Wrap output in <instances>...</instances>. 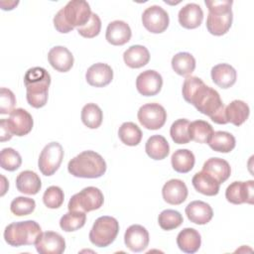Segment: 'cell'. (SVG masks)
Segmentation results:
<instances>
[{"instance_id":"cell-1","label":"cell","mask_w":254,"mask_h":254,"mask_svg":"<svg viewBox=\"0 0 254 254\" xmlns=\"http://www.w3.org/2000/svg\"><path fill=\"white\" fill-rule=\"evenodd\" d=\"M183 97L200 113L208 116L216 124L228 123L225 117V105L219 93L207 86L201 78L189 75L183 83Z\"/></svg>"},{"instance_id":"cell-45","label":"cell","mask_w":254,"mask_h":254,"mask_svg":"<svg viewBox=\"0 0 254 254\" xmlns=\"http://www.w3.org/2000/svg\"><path fill=\"white\" fill-rule=\"evenodd\" d=\"M13 134L11 133L8 124H7V119L3 118L0 120V141L5 142L9 141L12 138Z\"/></svg>"},{"instance_id":"cell-26","label":"cell","mask_w":254,"mask_h":254,"mask_svg":"<svg viewBox=\"0 0 254 254\" xmlns=\"http://www.w3.org/2000/svg\"><path fill=\"white\" fill-rule=\"evenodd\" d=\"M16 188L22 193L37 194L42 188L41 179L33 171H23L16 178Z\"/></svg>"},{"instance_id":"cell-30","label":"cell","mask_w":254,"mask_h":254,"mask_svg":"<svg viewBox=\"0 0 254 254\" xmlns=\"http://www.w3.org/2000/svg\"><path fill=\"white\" fill-rule=\"evenodd\" d=\"M147 155L153 160H163L170 153V146L166 138L162 135L151 136L145 145Z\"/></svg>"},{"instance_id":"cell-37","label":"cell","mask_w":254,"mask_h":254,"mask_svg":"<svg viewBox=\"0 0 254 254\" xmlns=\"http://www.w3.org/2000/svg\"><path fill=\"white\" fill-rule=\"evenodd\" d=\"M86 221V214L83 211L68 210L61 217L60 226L65 232H71L83 227Z\"/></svg>"},{"instance_id":"cell-19","label":"cell","mask_w":254,"mask_h":254,"mask_svg":"<svg viewBox=\"0 0 254 254\" xmlns=\"http://www.w3.org/2000/svg\"><path fill=\"white\" fill-rule=\"evenodd\" d=\"M48 60L54 69L60 72L68 71L73 65V56L69 50L63 46H56L48 53Z\"/></svg>"},{"instance_id":"cell-34","label":"cell","mask_w":254,"mask_h":254,"mask_svg":"<svg viewBox=\"0 0 254 254\" xmlns=\"http://www.w3.org/2000/svg\"><path fill=\"white\" fill-rule=\"evenodd\" d=\"M213 132L212 126L204 120H195L189 125L190 139L196 143H207Z\"/></svg>"},{"instance_id":"cell-17","label":"cell","mask_w":254,"mask_h":254,"mask_svg":"<svg viewBox=\"0 0 254 254\" xmlns=\"http://www.w3.org/2000/svg\"><path fill=\"white\" fill-rule=\"evenodd\" d=\"M87 83L94 87H103L108 85L113 79V70L110 65L103 63H97L87 68L85 73Z\"/></svg>"},{"instance_id":"cell-21","label":"cell","mask_w":254,"mask_h":254,"mask_svg":"<svg viewBox=\"0 0 254 254\" xmlns=\"http://www.w3.org/2000/svg\"><path fill=\"white\" fill-rule=\"evenodd\" d=\"M186 214L190 222L203 225L211 220L213 210L208 203L201 200H193L187 205Z\"/></svg>"},{"instance_id":"cell-32","label":"cell","mask_w":254,"mask_h":254,"mask_svg":"<svg viewBox=\"0 0 254 254\" xmlns=\"http://www.w3.org/2000/svg\"><path fill=\"white\" fill-rule=\"evenodd\" d=\"M173 169L181 174L189 173L192 170L195 159L191 151L188 149H179L174 152L171 158Z\"/></svg>"},{"instance_id":"cell-24","label":"cell","mask_w":254,"mask_h":254,"mask_svg":"<svg viewBox=\"0 0 254 254\" xmlns=\"http://www.w3.org/2000/svg\"><path fill=\"white\" fill-rule=\"evenodd\" d=\"M203 172L214 178L219 184L224 183L231 174V168L227 161L221 158H210L202 166Z\"/></svg>"},{"instance_id":"cell-43","label":"cell","mask_w":254,"mask_h":254,"mask_svg":"<svg viewBox=\"0 0 254 254\" xmlns=\"http://www.w3.org/2000/svg\"><path fill=\"white\" fill-rule=\"evenodd\" d=\"M100 30H101V20L99 16L95 13L91 14L90 20L84 26L77 28L78 34L83 38H87V39L96 37L100 33Z\"/></svg>"},{"instance_id":"cell-2","label":"cell","mask_w":254,"mask_h":254,"mask_svg":"<svg viewBox=\"0 0 254 254\" xmlns=\"http://www.w3.org/2000/svg\"><path fill=\"white\" fill-rule=\"evenodd\" d=\"M89 4L83 0H72L63 7L54 17V26L60 33L66 34L74 27L84 26L91 17Z\"/></svg>"},{"instance_id":"cell-33","label":"cell","mask_w":254,"mask_h":254,"mask_svg":"<svg viewBox=\"0 0 254 254\" xmlns=\"http://www.w3.org/2000/svg\"><path fill=\"white\" fill-rule=\"evenodd\" d=\"M172 67L176 73L182 76L190 75L195 68V59L187 52L176 54L172 59Z\"/></svg>"},{"instance_id":"cell-40","label":"cell","mask_w":254,"mask_h":254,"mask_svg":"<svg viewBox=\"0 0 254 254\" xmlns=\"http://www.w3.org/2000/svg\"><path fill=\"white\" fill-rule=\"evenodd\" d=\"M22 164V158L20 154L12 148H4L0 154V165L1 168L13 172L20 168Z\"/></svg>"},{"instance_id":"cell-36","label":"cell","mask_w":254,"mask_h":254,"mask_svg":"<svg viewBox=\"0 0 254 254\" xmlns=\"http://www.w3.org/2000/svg\"><path fill=\"white\" fill-rule=\"evenodd\" d=\"M103 119V113L101 108L95 103H87L81 109V121L82 123L90 128H98Z\"/></svg>"},{"instance_id":"cell-42","label":"cell","mask_w":254,"mask_h":254,"mask_svg":"<svg viewBox=\"0 0 254 254\" xmlns=\"http://www.w3.org/2000/svg\"><path fill=\"white\" fill-rule=\"evenodd\" d=\"M64 200V194L63 190L60 187L57 186H51L49 187L43 195V201L44 204L48 208H59L62 206Z\"/></svg>"},{"instance_id":"cell-5","label":"cell","mask_w":254,"mask_h":254,"mask_svg":"<svg viewBox=\"0 0 254 254\" xmlns=\"http://www.w3.org/2000/svg\"><path fill=\"white\" fill-rule=\"evenodd\" d=\"M205 5L208 8V15L206 18V29L214 36H222L226 34L232 24L233 14L231 0H205Z\"/></svg>"},{"instance_id":"cell-7","label":"cell","mask_w":254,"mask_h":254,"mask_svg":"<svg viewBox=\"0 0 254 254\" xmlns=\"http://www.w3.org/2000/svg\"><path fill=\"white\" fill-rule=\"evenodd\" d=\"M119 232V223L116 218L108 215L98 217L89 232L90 242L97 247L110 245Z\"/></svg>"},{"instance_id":"cell-29","label":"cell","mask_w":254,"mask_h":254,"mask_svg":"<svg viewBox=\"0 0 254 254\" xmlns=\"http://www.w3.org/2000/svg\"><path fill=\"white\" fill-rule=\"evenodd\" d=\"M250 109L247 103L242 100H233L225 106V117L227 122L235 126L242 125L248 118Z\"/></svg>"},{"instance_id":"cell-16","label":"cell","mask_w":254,"mask_h":254,"mask_svg":"<svg viewBox=\"0 0 254 254\" xmlns=\"http://www.w3.org/2000/svg\"><path fill=\"white\" fill-rule=\"evenodd\" d=\"M124 242L131 251L141 252L145 250L149 244V232L144 226L133 224L126 229Z\"/></svg>"},{"instance_id":"cell-44","label":"cell","mask_w":254,"mask_h":254,"mask_svg":"<svg viewBox=\"0 0 254 254\" xmlns=\"http://www.w3.org/2000/svg\"><path fill=\"white\" fill-rule=\"evenodd\" d=\"M16 97L14 93L6 88L1 87L0 89V113L1 114H10L15 108Z\"/></svg>"},{"instance_id":"cell-41","label":"cell","mask_w":254,"mask_h":254,"mask_svg":"<svg viewBox=\"0 0 254 254\" xmlns=\"http://www.w3.org/2000/svg\"><path fill=\"white\" fill-rule=\"evenodd\" d=\"M36 202L33 198L26 196H17L10 204V210L17 216L28 215L35 210Z\"/></svg>"},{"instance_id":"cell-23","label":"cell","mask_w":254,"mask_h":254,"mask_svg":"<svg viewBox=\"0 0 254 254\" xmlns=\"http://www.w3.org/2000/svg\"><path fill=\"white\" fill-rule=\"evenodd\" d=\"M212 81L221 88H229L236 82L235 68L228 64H218L210 71Z\"/></svg>"},{"instance_id":"cell-39","label":"cell","mask_w":254,"mask_h":254,"mask_svg":"<svg viewBox=\"0 0 254 254\" xmlns=\"http://www.w3.org/2000/svg\"><path fill=\"white\" fill-rule=\"evenodd\" d=\"M183 215L175 209H165L158 216V222L162 229L172 230L183 223Z\"/></svg>"},{"instance_id":"cell-38","label":"cell","mask_w":254,"mask_h":254,"mask_svg":"<svg viewBox=\"0 0 254 254\" xmlns=\"http://www.w3.org/2000/svg\"><path fill=\"white\" fill-rule=\"evenodd\" d=\"M189 125L190 121L185 118L178 119L172 124L170 129V135L175 143L187 144L190 141L189 136Z\"/></svg>"},{"instance_id":"cell-31","label":"cell","mask_w":254,"mask_h":254,"mask_svg":"<svg viewBox=\"0 0 254 254\" xmlns=\"http://www.w3.org/2000/svg\"><path fill=\"white\" fill-rule=\"evenodd\" d=\"M208 146L215 152L229 153L235 148V138L232 134L225 131H215L207 142Z\"/></svg>"},{"instance_id":"cell-12","label":"cell","mask_w":254,"mask_h":254,"mask_svg":"<svg viewBox=\"0 0 254 254\" xmlns=\"http://www.w3.org/2000/svg\"><path fill=\"white\" fill-rule=\"evenodd\" d=\"M225 197L227 201L233 204H253L254 181L233 182L227 187L225 190Z\"/></svg>"},{"instance_id":"cell-28","label":"cell","mask_w":254,"mask_h":254,"mask_svg":"<svg viewBox=\"0 0 254 254\" xmlns=\"http://www.w3.org/2000/svg\"><path fill=\"white\" fill-rule=\"evenodd\" d=\"M191 183L195 190L204 195H216L219 191L220 184L214 178H212L210 175L203 171L197 172L192 177Z\"/></svg>"},{"instance_id":"cell-13","label":"cell","mask_w":254,"mask_h":254,"mask_svg":"<svg viewBox=\"0 0 254 254\" xmlns=\"http://www.w3.org/2000/svg\"><path fill=\"white\" fill-rule=\"evenodd\" d=\"M163 86L162 75L153 69L141 72L136 78V88L144 96H154L158 94Z\"/></svg>"},{"instance_id":"cell-35","label":"cell","mask_w":254,"mask_h":254,"mask_svg":"<svg viewBox=\"0 0 254 254\" xmlns=\"http://www.w3.org/2000/svg\"><path fill=\"white\" fill-rule=\"evenodd\" d=\"M118 136L121 142L127 146H137L142 140V131L133 122H124L118 130Z\"/></svg>"},{"instance_id":"cell-4","label":"cell","mask_w":254,"mask_h":254,"mask_svg":"<svg viewBox=\"0 0 254 254\" xmlns=\"http://www.w3.org/2000/svg\"><path fill=\"white\" fill-rule=\"evenodd\" d=\"M67 171L76 178L96 179L105 174L106 163L98 153L83 151L68 162Z\"/></svg>"},{"instance_id":"cell-15","label":"cell","mask_w":254,"mask_h":254,"mask_svg":"<svg viewBox=\"0 0 254 254\" xmlns=\"http://www.w3.org/2000/svg\"><path fill=\"white\" fill-rule=\"evenodd\" d=\"M8 127L13 135L25 136L31 132L34 121L32 115L23 108H16L11 113L7 119Z\"/></svg>"},{"instance_id":"cell-20","label":"cell","mask_w":254,"mask_h":254,"mask_svg":"<svg viewBox=\"0 0 254 254\" xmlns=\"http://www.w3.org/2000/svg\"><path fill=\"white\" fill-rule=\"evenodd\" d=\"M132 32L129 25L121 20H115L108 24L105 38L113 46H123L131 39Z\"/></svg>"},{"instance_id":"cell-25","label":"cell","mask_w":254,"mask_h":254,"mask_svg":"<svg viewBox=\"0 0 254 254\" xmlns=\"http://www.w3.org/2000/svg\"><path fill=\"white\" fill-rule=\"evenodd\" d=\"M177 244L185 253H195L201 245V237L194 228H184L177 236Z\"/></svg>"},{"instance_id":"cell-11","label":"cell","mask_w":254,"mask_h":254,"mask_svg":"<svg viewBox=\"0 0 254 254\" xmlns=\"http://www.w3.org/2000/svg\"><path fill=\"white\" fill-rule=\"evenodd\" d=\"M169 14L161 6L148 7L142 14L143 26L153 34H161L169 27Z\"/></svg>"},{"instance_id":"cell-9","label":"cell","mask_w":254,"mask_h":254,"mask_svg":"<svg viewBox=\"0 0 254 254\" xmlns=\"http://www.w3.org/2000/svg\"><path fill=\"white\" fill-rule=\"evenodd\" d=\"M64 159V149L58 142H51L42 150L38 167L44 176L54 175L60 168Z\"/></svg>"},{"instance_id":"cell-8","label":"cell","mask_w":254,"mask_h":254,"mask_svg":"<svg viewBox=\"0 0 254 254\" xmlns=\"http://www.w3.org/2000/svg\"><path fill=\"white\" fill-rule=\"evenodd\" d=\"M104 196L101 190L95 187H87L73 194L67 204L68 210L88 212L102 206Z\"/></svg>"},{"instance_id":"cell-22","label":"cell","mask_w":254,"mask_h":254,"mask_svg":"<svg viewBox=\"0 0 254 254\" xmlns=\"http://www.w3.org/2000/svg\"><path fill=\"white\" fill-rule=\"evenodd\" d=\"M179 23L186 29H195L200 26L203 20V12L199 5L189 3L179 11Z\"/></svg>"},{"instance_id":"cell-18","label":"cell","mask_w":254,"mask_h":254,"mask_svg":"<svg viewBox=\"0 0 254 254\" xmlns=\"http://www.w3.org/2000/svg\"><path fill=\"white\" fill-rule=\"evenodd\" d=\"M162 195L166 202L173 205H179L187 199L188 188L182 180L173 179L164 185Z\"/></svg>"},{"instance_id":"cell-6","label":"cell","mask_w":254,"mask_h":254,"mask_svg":"<svg viewBox=\"0 0 254 254\" xmlns=\"http://www.w3.org/2000/svg\"><path fill=\"white\" fill-rule=\"evenodd\" d=\"M42 234V228L35 220L12 222L4 230L5 241L14 247L35 244Z\"/></svg>"},{"instance_id":"cell-27","label":"cell","mask_w":254,"mask_h":254,"mask_svg":"<svg viewBox=\"0 0 254 254\" xmlns=\"http://www.w3.org/2000/svg\"><path fill=\"white\" fill-rule=\"evenodd\" d=\"M124 63L131 68H140L146 65L150 61L148 49L141 45L129 47L123 54Z\"/></svg>"},{"instance_id":"cell-14","label":"cell","mask_w":254,"mask_h":254,"mask_svg":"<svg viewBox=\"0 0 254 254\" xmlns=\"http://www.w3.org/2000/svg\"><path fill=\"white\" fill-rule=\"evenodd\" d=\"M35 246L40 254H61L65 249V241L60 233L46 231L39 236Z\"/></svg>"},{"instance_id":"cell-46","label":"cell","mask_w":254,"mask_h":254,"mask_svg":"<svg viewBox=\"0 0 254 254\" xmlns=\"http://www.w3.org/2000/svg\"><path fill=\"white\" fill-rule=\"evenodd\" d=\"M19 4V1H1L0 2V5H1V8L2 10H13L17 5Z\"/></svg>"},{"instance_id":"cell-10","label":"cell","mask_w":254,"mask_h":254,"mask_svg":"<svg viewBox=\"0 0 254 254\" xmlns=\"http://www.w3.org/2000/svg\"><path fill=\"white\" fill-rule=\"evenodd\" d=\"M137 117L140 124L146 129L158 130L166 123L167 111L159 103H147L139 108Z\"/></svg>"},{"instance_id":"cell-3","label":"cell","mask_w":254,"mask_h":254,"mask_svg":"<svg viewBox=\"0 0 254 254\" xmlns=\"http://www.w3.org/2000/svg\"><path fill=\"white\" fill-rule=\"evenodd\" d=\"M26 86V98L34 108H41L47 104L51 75L44 67L35 66L29 68L24 75Z\"/></svg>"}]
</instances>
